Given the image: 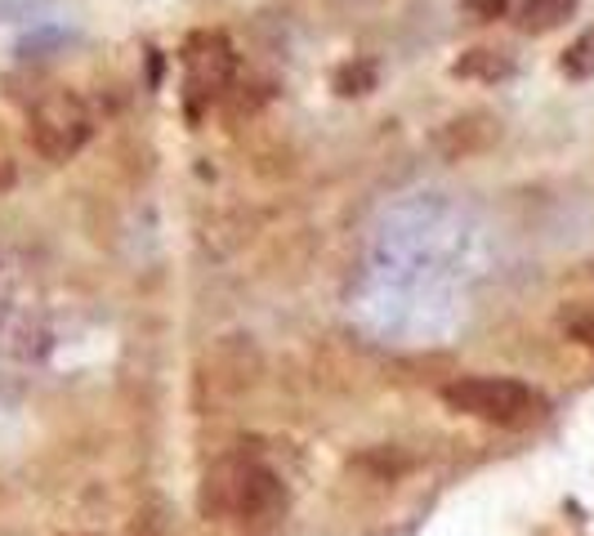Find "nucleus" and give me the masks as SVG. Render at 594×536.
<instances>
[{"label": "nucleus", "instance_id": "7ed1b4c3", "mask_svg": "<svg viewBox=\"0 0 594 536\" xmlns=\"http://www.w3.org/2000/svg\"><path fill=\"white\" fill-rule=\"evenodd\" d=\"M27 139L40 156L49 161H68L85 148L90 139V113H85V103L68 90V85H54L45 90L36 103H32V113H27Z\"/></svg>", "mask_w": 594, "mask_h": 536}, {"label": "nucleus", "instance_id": "423d86ee", "mask_svg": "<svg viewBox=\"0 0 594 536\" xmlns=\"http://www.w3.org/2000/svg\"><path fill=\"white\" fill-rule=\"evenodd\" d=\"M572 14H576V0H523L519 14H514V23H519V32H527V36H541V32L563 27Z\"/></svg>", "mask_w": 594, "mask_h": 536}, {"label": "nucleus", "instance_id": "1a4fd4ad", "mask_svg": "<svg viewBox=\"0 0 594 536\" xmlns=\"http://www.w3.org/2000/svg\"><path fill=\"white\" fill-rule=\"evenodd\" d=\"M559 322H563V331H568L572 340H581V345L594 349V304H590V300L568 304V308L559 313Z\"/></svg>", "mask_w": 594, "mask_h": 536}, {"label": "nucleus", "instance_id": "f257e3e1", "mask_svg": "<svg viewBox=\"0 0 594 536\" xmlns=\"http://www.w3.org/2000/svg\"><path fill=\"white\" fill-rule=\"evenodd\" d=\"M282 482L268 474L264 465L233 456L220 461L206 474V488H201V505L210 514H237V518H255V514H273L282 505Z\"/></svg>", "mask_w": 594, "mask_h": 536}, {"label": "nucleus", "instance_id": "6e6552de", "mask_svg": "<svg viewBox=\"0 0 594 536\" xmlns=\"http://www.w3.org/2000/svg\"><path fill=\"white\" fill-rule=\"evenodd\" d=\"M563 72H568V77H576V81L594 77V27H590V32H581V36L563 49Z\"/></svg>", "mask_w": 594, "mask_h": 536}, {"label": "nucleus", "instance_id": "0eeeda50", "mask_svg": "<svg viewBox=\"0 0 594 536\" xmlns=\"http://www.w3.org/2000/svg\"><path fill=\"white\" fill-rule=\"evenodd\" d=\"M456 77H469V81H501V77H510L514 72V59L505 49H469V54H461L456 59V68H452Z\"/></svg>", "mask_w": 594, "mask_h": 536}, {"label": "nucleus", "instance_id": "f03ea898", "mask_svg": "<svg viewBox=\"0 0 594 536\" xmlns=\"http://www.w3.org/2000/svg\"><path fill=\"white\" fill-rule=\"evenodd\" d=\"M443 403L461 416L492 420V424H523L541 411V398L519 381H505V375H465V381H452L443 389Z\"/></svg>", "mask_w": 594, "mask_h": 536}, {"label": "nucleus", "instance_id": "9d476101", "mask_svg": "<svg viewBox=\"0 0 594 536\" xmlns=\"http://www.w3.org/2000/svg\"><path fill=\"white\" fill-rule=\"evenodd\" d=\"M336 90L349 98V94H366V90H375V63H366V59H358V63H345L340 72H336Z\"/></svg>", "mask_w": 594, "mask_h": 536}, {"label": "nucleus", "instance_id": "20e7f679", "mask_svg": "<svg viewBox=\"0 0 594 536\" xmlns=\"http://www.w3.org/2000/svg\"><path fill=\"white\" fill-rule=\"evenodd\" d=\"M237 77V54L224 32H193L184 40V81H188V107L220 98Z\"/></svg>", "mask_w": 594, "mask_h": 536}, {"label": "nucleus", "instance_id": "39448f33", "mask_svg": "<svg viewBox=\"0 0 594 536\" xmlns=\"http://www.w3.org/2000/svg\"><path fill=\"white\" fill-rule=\"evenodd\" d=\"M497 139H501V121H497V117H488V113H469V117L443 126L439 148H443V156L461 161V156H474V152H482V148H492Z\"/></svg>", "mask_w": 594, "mask_h": 536}]
</instances>
